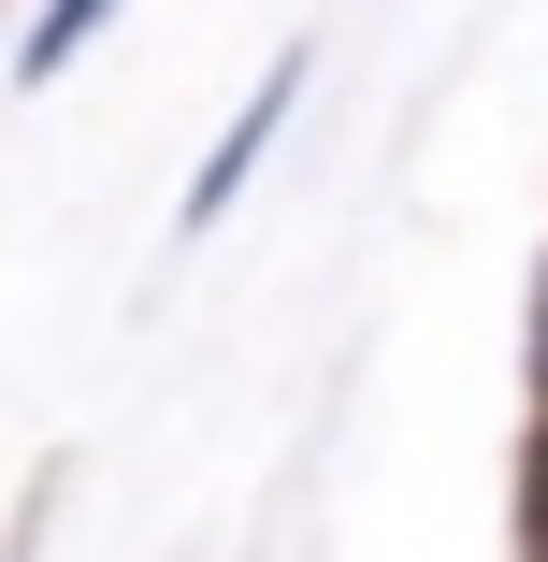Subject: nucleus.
<instances>
[{"instance_id": "1", "label": "nucleus", "mask_w": 548, "mask_h": 562, "mask_svg": "<svg viewBox=\"0 0 548 562\" xmlns=\"http://www.w3.org/2000/svg\"><path fill=\"white\" fill-rule=\"evenodd\" d=\"M534 548H548V447H534Z\"/></svg>"}]
</instances>
